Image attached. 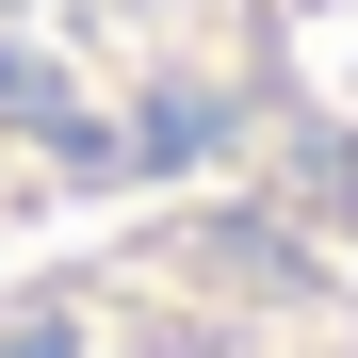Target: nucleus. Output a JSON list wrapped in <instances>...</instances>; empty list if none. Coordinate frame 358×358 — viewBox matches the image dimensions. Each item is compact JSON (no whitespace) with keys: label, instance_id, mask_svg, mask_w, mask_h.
Wrapping results in <instances>:
<instances>
[{"label":"nucleus","instance_id":"1","mask_svg":"<svg viewBox=\"0 0 358 358\" xmlns=\"http://www.w3.org/2000/svg\"><path fill=\"white\" fill-rule=\"evenodd\" d=\"M0 358H358V0H0Z\"/></svg>","mask_w":358,"mask_h":358}]
</instances>
